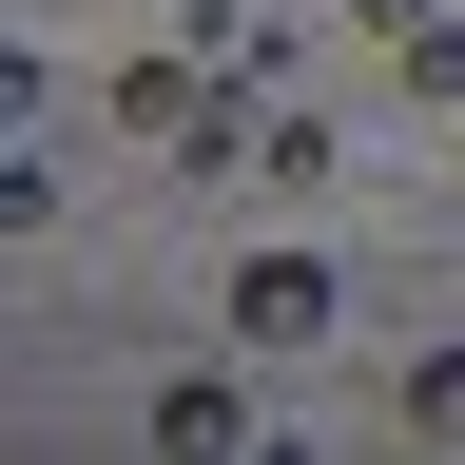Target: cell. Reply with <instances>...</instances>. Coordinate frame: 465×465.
<instances>
[{
  "mask_svg": "<svg viewBox=\"0 0 465 465\" xmlns=\"http://www.w3.org/2000/svg\"><path fill=\"white\" fill-rule=\"evenodd\" d=\"M174 20H213V0H174Z\"/></svg>",
  "mask_w": 465,
  "mask_h": 465,
  "instance_id": "obj_4",
  "label": "cell"
},
{
  "mask_svg": "<svg viewBox=\"0 0 465 465\" xmlns=\"http://www.w3.org/2000/svg\"><path fill=\"white\" fill-rule=\"evenodd\" d=\"M407 427H465V349H427V369H407Z\"/></svg>",
  "mask_w": 465,
  "mask_h": 465,
  "instance_id": "obj_3",
  "label": "cell"
},
{
  "mask_svg": "<svg viewBox=\"0 0 465 465\" xmlns=\"http://www.w3.org/2000/svg\"><path fill=\"white\" fill-rule=\"evenodd\" d=\"M330 330V272L311 252H252V272H232V349H311Z\"/></svg>",
  "mask_w": 465,
  "mask_h": 465,
  "instance_id": "obj_2",
  "label": "cell"
},
{
  "mask_svg": "<svg viewBox=\"0 0 465 465\" xmlns=\"http://www.w3.org/2000/svg\"><path fill=\"white\" fill-rule=\"evenodd\" d=\"M349 20H369V39H388V78H407V97H427V116L465 97V20H446V0H349Z\"/></svg>",
  "mask_w": 465,
  "mask_h": 465,
  "instance_id": "obj_1",
  "label": "cell"
}]
</instances>
